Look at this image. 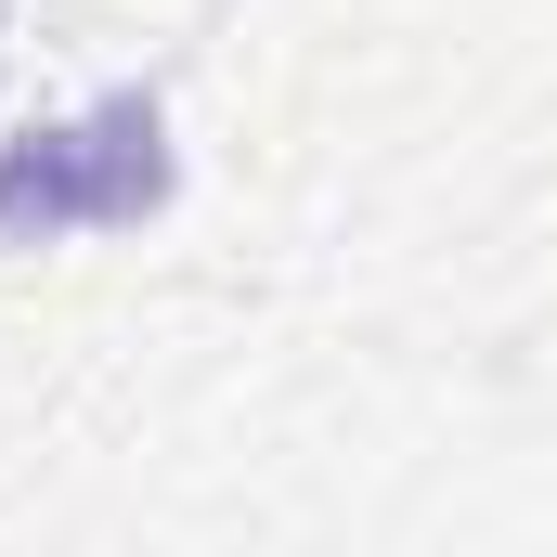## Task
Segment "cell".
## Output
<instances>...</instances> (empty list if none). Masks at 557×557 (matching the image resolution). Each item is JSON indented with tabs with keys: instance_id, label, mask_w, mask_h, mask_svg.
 <instances>
[{
	"instance_id": "1",
	"label": "cell",
	"mask_w": 557,
	"mask_h": 557,
	"mask_svg": "<svg viewBox=\"0 0 557 557\" xmlns=\"http://www.w3.org/2000/svg\"><path fill=\"white\" fill-rule=\"evenodd\" d=\"M169 195V156H156V104H104V117H78V131H26L0 156V234L26 247V234H65V221H143Z\"/></svg>"
}]
</instances>
